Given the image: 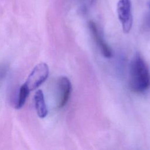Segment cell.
Wrapping results in <instances>:
<instances>
[{"label":"cell","instance_id":"cell-1","mask_svg":"<svg viewBox=\"0 0 150 150\" xmlns=\"http://www.w3.org/2000/svg\"><path fill=\"white\" fill-rule=\"evenodd\" d=\"M129 86L132 91L141 93L150 86V73L144 59L137 54L131 60L129 69Z\"/></svg>","mask_w":150,"mask_h":150},{"label":"cell","instance_id":"cell-2","mask_svg":"<svg viewBox=\"0 0 150 150\" xmlns=\"http://www.w3.org/2000/svg\"><path fill=\"white\" fill-rule=\"evenodd\" d=\"M49 69L45 63H40L35 66L29 75L25 84L29 90L32 91L40 86L48 77Z\"/></svg>","mask_w":150,"mask_h":150},{"label":"cell","instance_id":"cell-3","mask_svg":"<svg viewBox=\"0 0 150 150\" xmlns=\"http://www.w3.org/2000/svg\"><path fill=\"white\" fill-rule=\"evenodd\" d=\"M117 12L123 32L125 33H128L132 28L133 21L131 1L119 0L117 5Z\"/></svg>","mask_w":150,"mask_h":150},{"label":"cell","instance_id":"cell-4","mask_svg":"<svg viewBox=\"0 0 150 150\" xmlns=\"http://www.w3.org/2000/svg\"><path fill=\"white\" fill-rule=\"evenodd\" d=\"M90 30L93 35V38L95 42L100 47L103 54L104 57L110 58L112 55V52L111 47L108 46V45L104 41L103 37L101 36L97 27L94 22L93 21H90L88 23Z\"/></svg>","mask_w":150,"mask_h":150},{"label":"cell","instance_id":"cell-5","mask_svg":"<svg viewBox=\"0 0 150 150\" xmlns=\"http://www.w3.org/2000/svg\"><path fill=\"white\" fill-rule=\"evenodd\" d=\"M58 86L59 91L58 107L62 108L67 104L69 99L71 91V84L67 77L63 76L59 79Z\"/></svg>","mask_w":150,"mask_h":150},{"label":"cell","instance_id":"cell-6","mask_svg":"<svg viewBox=\"0 0 150 150\" xmlns=\"http://www.w3.org/2000/svg\"><path fill=\"white\" fill-rule=\"evenodd\" d=\"M35 108L38 115L43 118L47 115V108L45 101L43 93L41 90H38L36 91L34 96Z\"/></svg>","mask_w":150,"mask_h":150},{"label":"cell","instance_id":"cell-7","mask_svg":"<svg viewBox=\"0 0 150 150\" xmlns=\"http://www.w3.org/2000/svg\"><path fill=\"white\" fill-rule=\"evenodd\" d=\"M29 92H30V90H29L26 85L24 83L20 88L18 100L16 102V104L15 105V108L20 109L24 105L26 102V98L29 96Z\"/></svg>","mask_w":150,"mask_h":150},{"label":"cell","instance_id":"cell-8","mask_svg":"<svg viewBox=\"0 0 150 150\" xmlns=\"http://www.w3.org/2000/svg\"><path fill=\"white\" fill-rule=\"evenodd\" d=\"M149 8H150V2H149Z\"/></svg>","mask_w":150,"mask_h":150}]
</instances>
